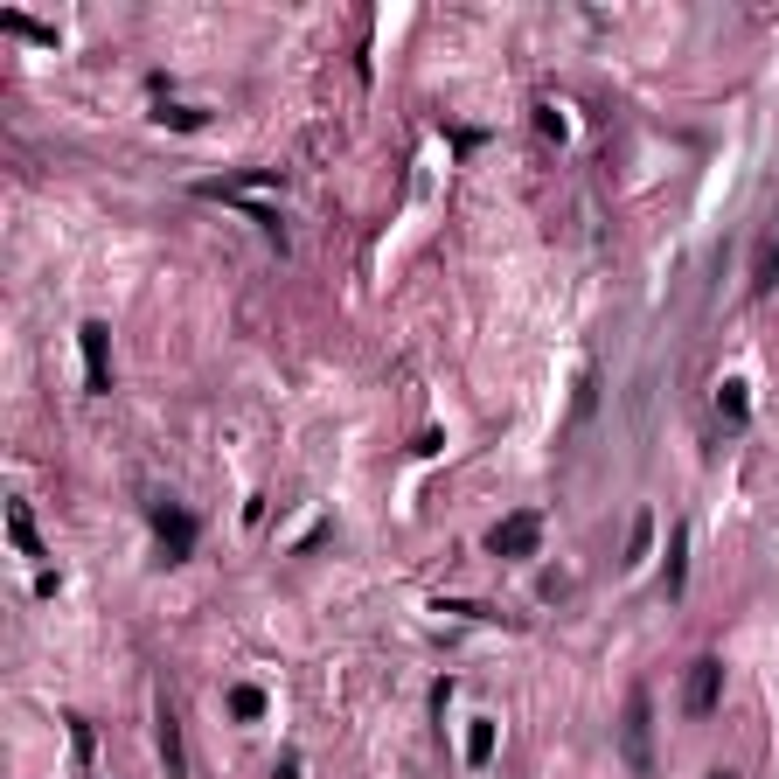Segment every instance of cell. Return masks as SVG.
I'll list each match as a JSON object with an SVG mask.
<instances>
[{"label": "cell", "instance_id": "cell-5", "mask_svg": "<svg viewBox=\"0 0 779 779\" xmlns=\"http://www.w3.org/2000/svg\"><path fill=\"white\" fill-rule=\"evenodd\" d=\"M717 696H724V661H717V654L689 661V689H682V710H689V717H710V710H717Z\"/></svg>", "mask_w": 779, "mask_h": 779}, {"label": "cell", "instance_id": "cell-12", "mask_svg": "<svg viewBox=\"0 0 779 779\" xmlns=\"http://www.w3.org/2000/svg\"><path fill=\"white\" fill-rule=\"evenodd\" d=\"M154 119L160 126H174V133H202V126H209V112H195V105H167V98H160Z\"/></svg>", "mask_w": 779, "mask_h": 779}, {"label": "cell", "instance_id": "cell-10", "mask_svg": "<svg viewBox=\"0 0 779 779\" xmlns=\"http://www.w3.org/2000/svg\"><path fill=\"white\" fill-rule=\"evenodd\" d=\"M487 759H494V717H473L467 724V766L480 773Z\"/></svg>", "mask_w": 779, "mask_h": 779}, {"label": "cell", "instance_id": "cell-15", "mask_svg": "<svg viewBox=\"0 0 779 779\" xmlns=\"http://www.w3.org/2000/svg\"><path fill=\"white\" fill-rule=\"evenodd\" d=\"M647 543H654V515H640V522H633V536H626V564H640V557H647Z\"/></svg>", "mask_w": 779, "mask_h": 779}, {"label": "cell", "instance_id": "cell-19", "mask_svg": "<svg viewBox=\"0 0 779 779\" xmlns=\"http://www.w3.org/2000/svg\"><path fill=\"white\" fill-rule=\"evenodd\" d=\"M710 779H738V773H710Z\"/></svg>", "mask_w": 779, "mask_h": 779}, {"label": "cell", "instance_id": "cell-9", "mask_svg": "<svg viewBox=\"0 0 779 779\" xmlns=\"http://www.w3.org/2000/svg\"><path fill=\"white\" fill-rule=\"evenodd\" d=\"M7 536H14V550H21V557H49V550H42V536H35L28 501H7Z\"/></svg>", "mask_w": 779, "mask_h": 779}, {"label": "cell", "instance_id": "cell-2", "mask_svg": "<svg viewBox=\"0 0 779 779\" xmlns=\"http://www.w3.org/2000/svg\"><path fill=\"white\" fill-rule=\"evenodd\" d=\"M536 543H543V515H536V508L501 515V522L487 529V550H494V557H536Z\"/></svg>", "mask_w": 779, "mask_h": 779}, {"label": "cell", "instance_id": "cell-16", "mask_svg": "<svg viewBox=\"0 0 779 779\" xmlns=\"http://www.w3.org/2000/svg\"><path fill=\"white\" fill-rule=\"evenodd\" d=\"M70 745H77V759L91 766V745H98V738H91V724H84V717H70Z\"/></svg>", "mask_w": 779, "mask_h": 779}, {"label": "cell", "instance_id": "cell-3", "mask_svg": "<svg viewBox=\"0 0 779 779\" xmlns=\"http://www.w3.org/2000/svg\"><path fill=\"white\" fill-rule=\"evenodd\" d=\"M77 348H84V383H91V397H105V390H112V327H105V320H84V327H77Z\"/></svg>", "mask_w": 779, "mask_h": 779}, {"label": "cell", "instance_id": "cell-18", "mask_svg": "<svg viewBox=\"0 0 779 779\" xmlns=\"http://www.w3.org/2000/svg\"><path fill=\"white\" fill-rule=\"evenodd\" d=\"M272 779H300V752H286V759L272 766Z\"/></svg>", "mask_w": 779, "mask_h": 779}, {"label": "cell", "instance_id": "cell-6", "mask_svg": "<svg viewBox=\"0 0 779 779\" xmlns=\"http://www.w3.org/2000/svg\"><path fill=\"white\" fill-rule=\"evenodd\" d=\"M258 188H279V167H251V174H223V181H195V195H209V202H251Z\"/></svg>", "mask_w": 779, "mask_h": 779}, {"label": "cell", "instance_id": "cell-8", "mask_svg": "<svg viewBox=\"0 0 779 779\" xmlns=\"http://www.w3.org/2000/svg\"><path fill=\"white\" fill-rule=\"evenodd\" d=\"M682 585H689V522L668 529V571H661V592H668V599H682Z\"/></svg>", "mask_w": 779, "mask_h": 779}, {"label": "cell", "instance_id": "cell-7", "mask_svg": "<svg viewBox=\"0 0 779 779\" xmlns=\"http://www.w3.org/2000/svg\"><path fill=\"white\" fill-rule=\"evenodd\" d=\"M160 766H167V779H188V745H181V717H174V703H160Z\"/></svg>", "mask_w": 779, "mask_h": 779}, {"label": "cell", "instance_id": "cell-4", "mask_svg": "<svg viewBox=\"0 0 779 779\" xmlns=\"http://www.w3.org/2000/svg\"><path fill=\"white\" fill-rule=\"evenodd\" d=\"M154 536H160V557L181 564V557L195 550V515H188L181 501H154Z\"/></svg>", "mask_w": 779, "mask_h": 779}, {"label": "cell", "instance_id": "cell-1", "mask_svg": "<svg viewBox=\"0 0 779 779\" xmlns=\"http://www.w3.org/2000/svg\"><path fill=\"white\" fill-rule=\"evenodd\" d=\"M620 738H626V766L647 779V773H654V696H647V689H633V696H626Z\"/></svg>", "mask_w": 779, "mask_h": 779}, {"label": "cell", "instance_id": "cell-11", "mask_svg": "<svg viewBox=\"0 0 779 779\" xmlns=\"http://www.w3.org/2000/svg\"><path fill=\"white\" fill-rule=\"evenodd\" d=\"M230 717H237V724H258V717H265V689L237 682V689H230Z\"/></svg>", "mask_w": 779, "mask_h": 779}, {"label": "cell", "instance_id": "cell-17", "mask_svg": "<svg viewBox=\"0 0 779 779\" xmlns=\"http://www.w3.org/2000/svg\"><path fill=\"white\" fill-rule=\"evenodd\" d=\"M773 279H779V237L766 244V258H759V286H773Z\"/></svg>", "mask_w": 779, "mask_h": 779}, {"label": "cell", "instance_id": "cell-14", "mask_svg": "<svg viewBox=\"0 0 779 779\" xmlns=\"http://www.w3.org/2000/svg\"><path fill=\"white\" fill-rule=\"evenodd\" d=\"M717 411H724L731 425H745V418H752V397H745V383H738V376H731V383L717 390Z\"/></svg>", "mask_w": 779, "mask_h": 779}, {"label": "cell", "instance_id": "cell-13", "mask_svg": "<svg viewBox=\"0 0 779 779\" xmlns=\"http://www.w3.org/2000/svg\"><path fill=\"white\" fill-rule=\"evenodd\" d=\"M0 28H7V35H21V42H42V49H56V28H42V21H28V14H0Z\"/></svg>", "mask_w": 779, "mask_h": 779}]
</instances>
